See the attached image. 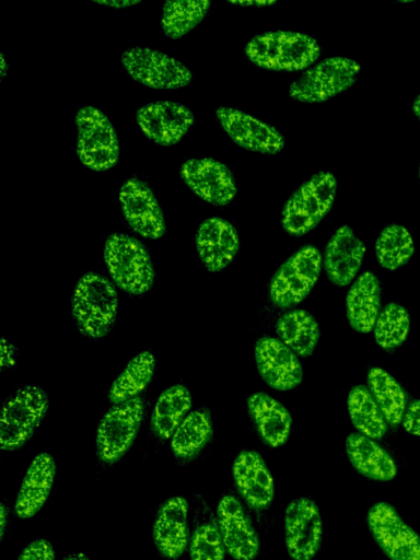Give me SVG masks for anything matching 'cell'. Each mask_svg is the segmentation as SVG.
<instances>
[{
	"mask_svg": "<svg viewBox=\"0 0 420 560\" xmlns=\"http://www.w3.org/2000/svg\"><path fill=\"white\" fill-rule=\"evenodd\" d=\"M72 316L82 335L105 336L115 323L118 296L113 283L100 272L83 275L71 299Z\"/></svg>",
	"mask_w": 420,
	"mask_h": 560,
	"instance_id": "1",
	"label": "cell"
},
{
	"mask_svg": "<svg viewBox=\"0 0 420 560\" xmlns=\"http://www.w3.org/2000/svg\"><path fill=\"white\" fill-rule=\"evenodd\" d=\"M244 52L255 65L281 71H293L308 67L317 60L320 48L310 35L277 31L254 36Z\"/></svg>",
	"mask_w": 420,
	"mask_h": 560,
	"instance_id": "2",
	"label": "cell"
},
{
	"mask_svg": "<svg viewBox=\"0 0 420 560\" xmlns=\"http://www.w3.org/2000/svg\"><path fill=\"white\" fill-rule=\"evenodd\" d=\"M103 257L113 281L125 292L141 295L152 288L154 267L147 248L137 238L122 233L110 234Z\"/></svg>",
	"mask_w": 420,
	"mask_h": 560,
	"instance_id": "3",
	"label": "cell"
},
{
	"mask_svg": "<svg viewBox=\"0 0 420 560\" xmlns=\"http://www.w3.org/2000/svg\"><path fill=\"white\" fill-rule=\"evenodd\" d=\"M337 191L336 177L319 172L288 198L282 211V226L291 235L301 236L313 230L330 210Z\"/></svg>",
	"mask_w": 420,
	"mask_h": 560,
	"instance_id": "4",
	"label": "cell"
},
{
	"mask_svg": "<svg viewBox=\"0 0 420 560\" xmlns=\"http://www.w3.org/2000/svg\"><path fill=\"white\" fill-rule=\"evenodd\" d=\"M49 400L37 385L15 389L2 404L0 416V444L2 451L23 446L44 419Z\"/></svg>",
	"mask_w": 420,
	"mask_h": 560,
	"instance_id": "5",
	"label": "cell"
},
{
	"mask_svg": "<svg viewBox=\"0 0 420 560\" xmlns=\"http://www.w3.org/2000/svg\"><path fill=\"white\" fill-rule=\"evenodd\" d=\"M77 153L93 171L113 167L119 158V143L114 126L98 108L85 105L75 114Z\"/></svg>",
	"mask_w": 420,
	"mask_h": 560,
	"instance_id": "6",
	"label": "cell"
},
{
	"mask_svg": "<svg viewBox=\"0 0 420 560\" xmlns=\"http://www.w3.org/2000/svg\"><path fill=\"white\" fill-rule=\"evenodd\" d=\"M359 74L357 61L347 57L326 58L291 84L290 95L298 102L320 103L351 88Z\"/></svg>",
	"mask_w": 420,
	"mask_h": 560,
	"instance_id": "7",
	"label": "cell"
},
{
	"mask_svg": "<svg viewBox=\"0 0 420 560\" xmlns=\"http://www.w3.org/2000/svg\"><path fill=\"white\" fill-rule=\"evenodd\" d=\"M322 266L318 249L307 245L289 257L276 271L269 283V299L285 308L303 301L315 285Z\"/></svg>",
	"mask_w": 420,
	"mask_h": 560,
	"instance_id": "8",
	"label": "cell"
},
{
	"mask_svg": "<svg viewBox=\"0 0 420 560\" xmlns=\"http://www.w3.org/2000/svg\"><path fill=\"white\" fill-rule=\"evenodd\" d=\"M120 61L133 80L149 88L172 90L192 82V73L183 62L149 47H130Z\"/></svg>",
	"mask_w": 420,
	"mask_h": 560,
	"instance_id": "9",
	"label": "cell"
},
{
	"mask_svg": "<svg viewBox=\"0 0 420 560\" xmlns=\"http://www.w3.org/2000/svg\"><path fill=\"white\" fill-rule=\"evenodd\" d=\"M144 415V405L136 398L113 405L102 417L96 431L97 454L102 462L116 463L131 446Z\"/></svg>",
	"mask_w": 420,
	"mask_h": 560,
	"instance_id": "10",
	"label": "cell"
},
{
	"mask_svg": "<svg viewBox=\"0 0 420 560\" xmlns=\"http://www.w3.org/2000/svg\"><path fill=\"white\" fill-rule=\"evenodd\" d=\"M370 530L390 560H420V536L386 502H377L368 513Z\"/></svg>",
	"mask_w": 420,
	"mask_h": 560,
	"instance_id": "11",
	"label": "cell"
},
{
	"mask_svg": "<svg viewBox=\"0 0 420 560\" xmlns=\"http://www.w3.org/2000/svg\"><path fill=\"white\" fill-rule=\"evenodd\" d=\"M284 533L291 558L312 560L318 551L323 535L322 517L315 502L305 497L291 501L284 513Z\"/></svg>",
	"mask_w": 420,
	"mask_h": 560,
	"instance_id": "12",
	"label": "cell"
},
{
	"mask_svg": "<svg viewBox=\"0 0 420 560\" xmlns=\"http://www.w3.org/2000/svg\"><path fill=\"white\" fill-rule=\"evenodd\" d=\"M119 202L127 223L136 233L152 240L164 235L163 212L145 182L136 176L125 180L119 190Z\"/></svg>",
	"mask_w": 420,
	"mask_h": 560,
	"instance_id": "13",
	"label": "cell"
},
{
	"mask_svg": "<svg viewBox=\"0 0 420 560\" xmlns=\"http://www.w3.org/2000/svg\"><path fill=\"white\" fill-rule=\"evenodd\" d=\"M215 117L225 133L240 147L264 154H278L284 138L275 127L240 109L222 106Z\"/></svg>",
	"mask_w": 420,
	"mask_h": 560,
	"instance_id": "14",
	"label": "cell"
},
{
	"mask_svg": "<svg viewBox=\"0 0 420 560\" xmlns=\"http://www.w3.org/2000/svg\"><path fill=\"white\" fill-rule=\"evenodd\" d=\"M179 173L184 183L211 205L226 206L236 194L232 172L211 158L188 159L180 165Z\"/></svg>",
	"mask_w": 420,
	"mask_h": 560,
	"instance_id": "15",
	"label": "cell"
},
{
	"mask_svg": "<svg viewBox=\"0 0 420 560\" xmlns=\"http://www.w3.org/2000/svg\"><path fill=\"white\" fill-rule=\"evenodd\" d=\"M136 117L143 133L161 145L177 143L194 124L190 109L173 101L149 103L137 110Z\"/></svg>",
	"mask_w": 420,
	"mask_h": 560,
	"instance_id": "16",
	"label": "cell"
},
{
	"mask_svg": "<svg viewBox=\"0 0 420 560\" xmlns=\"http://www.w3.org/2000/svg\"><path fill=\"white\" fill-rule=\"evenodd\" d=\"M255 358L259 375L270 387L289 390L302 382L303 369L296 354L280 340L258 339Z\"/></svg>",
	"mask_w": 420,
	"mask_h": 560,
	"instance_id": "17",
	"label": "cell"
},
{
	"mask_svg": "<svg viewBox=\"0 0 420 560\" xmlns=\"http://www.w3.org/2000/svg\"><path fill=\"white\" fill-rule=\"evenodd\" d=\"M217 512L228 552L236 560H253L259 549V539L240 501L225 495L219 502Z\"/></svg>",
	"mask_w": 420,
	"mask_h": 560,
	"instance_id": "18",
	"label": "cell"
},
{
	"mask_svg": "<svg viewBox=\"0 0 420 560\" xmlns=\"http://www.w3.org/2000/svg\"><path fill=\"white\" fill-rule=\"evenodd\" d=\"M238 247V234L224 219L208 218L197 230V253L209 271L218 272L224 269L237 254Z\"/></svg>",
	"mask_w": 420,
	"mask_h": 560,
	"instance_id": "19",
	"label": "cell"
},
{
	"mask_svg": "<svg viewBox=\"0 0 420 560\" xmlns=\"http://www.w3.org/2000/svg\"><path fill=\"white\" fill-rule=\"evenodd\" d=\"M232 471L235 486L249 506L256 510L269 506L275 492L273 479L259 453L241 452Z\"/></svg>",
	"mask_w": 420,
	"mask_h": 560,
	"instance_id": "20",
	"label": "cell"
},
{
	"mask_svg": "<svg viewBox=\"0 0 420 560\" xmlns=\"http://www.w3.org/2000/svg\"><path fill=\"white\" fill-rule=\"evenodd\" d=\"M365 254L364 244L348 225L340 226L326 245L324 266L337 287L349 284L357 276Z\"/></svg>",
	"mask_w": 420,
	"mask_h": 560,
	"instance_id": "21",
	"label": "cell"
},
{
	"mask_svg": "<svg viewBox=\"0 0 420 560\" xmlns=\"http://www.w3.org/2000/svg\"><path fill=\"white\" fill-rule=\"evenodd\" d=\"M188 504L183 497L168 499L156 513L153 539L160 553L177 559L188 544Z\"/></svg>",
	"mask_w": 420,
	"mask_h": 560,
	"instance_id": "22",
	"label": "cell"
},
{
	"mask_svg": "<svg viewBox=\"0 0 420 560\" xmlns=\"http://www.w3.org/2000/svg\"><path fill=\"white\" fill-rule=\"evenodd\" d=\"M56 476L55 459L39 453L31 462L18 492L14 512L21 518L34 516L47 501Z\"/></svg>",
	"mask_w": 420,
	"mask_h": 560,
	"instance_id": "23",
	"label": "cell"
},
{
	"mask_svg": "<svg viewBox=\"0 0 420 560\" xmlns=\"http://www.w3.org/2000/svg\"><path fill=\"white\" fill-rule=\"evenodd\" d=\"M381 308V284L377 277L366 271L350 287L346 298V312L350 326L359 332L374 328Z\"/></svg>",
	"mask_w": 420,
	"mask_h": 560,
	"instance_id": "24",
	"label": "cell"
},
{
	"mask_svg": "<svg viewBox=\"0 0 420 560\" xmlns=\"http://www.w3.org/2000/svg\"><path fill=\"white\" fill-rule=\"evenodd\" d=\"M247 408L266 444L277 447L287 441L292 420L282 404L266 393H255L247 398Z\"/></svg>",
	"mask_w": 420,
	"mask_h": 560,
	"instance_id": "25",
	"label": "cell"
},
{
	"mask_svg": "<svg viewBox=\"0 0 420 560\" xmlns=\"http://www.w3.org/2000/svg\"><path fill=\"white\" fill-rule=\"evenodd\" d=\"M346 451L352 466L363 476L377 480H392L397 475L393 457L370 438L351 433L346 439Z\"/></svg>",
	"mask_w": 420,
	"mask_h": 560,
	"instance_id": "26",
	"label": "cell"
},
{
	"mask_svg": "<svg viewBox=\"0 0 420 560\" xmlns=\"http://www.w3.org/2000/svg\"><path fill=\"white\" fill-rule=\"evenodd\" d=\"M191 405L192 397L186 386L175 384L164 389L153 408L151 418L153 433L162 440L172 438Z\"/></svg>",
	"mask_w": 420,
	"mask_h": 560,
	"instance_id": "27",
	"label": "cell"
},
{
	"mask_svg": "<svg viewBox=\"0 0 420 560\" xmlns=\"http://www.w3.org/2000/svg\"><path fill=\"white\" fill-rule=\"evenodd\" d=\"M280 341L300 357L313 353L319 339V327L306 311L294 310L284 313L276 324Z\"/></svg>",
	"mask_w": 420,
	"mask_h": 560,
	"instance_id": "28",
	"label": "cell"
},
{
	"mask_svg": "<svg viewBox=\"0 0 420 560\" xmlns=\"http://www.w3.org/2000/svg\"><path fill=\"white\" fill-rule=\"evenodd\" d=\"M155 371V357L144 350L136 354L113 382L108 398L116 405L138 397L149 385Z\"/></svg>",
	"mask_w": 420,
	"mask_h": 560,
	"instance_id": "29",
	"label": "cell"
},
{
	"mask_svg": "<svg viewBox=\"0 0 420 560\" xmlns=\"http://www.w3.org/2000/svg\"><path fill=\"white\" fill-rule=\"evenodd\" d=\"M212 436V421L206 410L188 413L171 438V447L176 457L189 459L195 457Z\"/></svg>",
	"mask_w": 420,
	"mask_h": 560,
	"instance_id": "30",
	"label": "cell"
},
{
	"mask_svg": "<svg viewBox=\"0 0 420 560\" xmlns=\"http://www.w3.org/2000/svg\"><path fill=\"white\" fill-rule=\"evenodd\" d=\"M370 392L386 422L398 425L406 410V394L399 383L386 371L373 368L369 371Z\"/></svg>",
	"mask_w": 420,
	"mask_h": 560,
	"instance_id": "31",
	"label": "cell"
},
{
	"mask_svg": "<svg viewBox=\"0 0 420 560\" xmlns=\"http://www.w3.org/2000/svg\"><path fill=\"white\" fill-rule=\"evenodd\" d=\"M348 412L353 425L370 439H381L387 431L386 420L371 392L363 385L348 395Z\"/></svg>",
	"mask_w": 420,
	"mask_h": 560,
	"instance_id": "32",
	"label": "cell"
},
{
	"mask_svg": "<svg viewBox=\"0 0 420 560\" xmlns=\"http://www.w3.org/2000/svg\"><path fill=\"white\" fill-rule=\"evenodd\" d=\"M210 1H166L162 8L161 27L171 38H179L196 27L207 15Z\"/></svg>",
	"mask_w": 420,
	"mask_h": 560,
	"instance_id": "33",
	"label": "cell"
},
{
	"mask_svg": "<svg viewBox=\"0 0 420 560\" xmlns=\"http://www.w3.org/2000/svg\"><path fill=\"white\" fill-rule=\"evenodd\" d=\"M415 252L409 231L399 224L385 226L375 241L378 264L387 270H396L408 262Z\"/></svg>",
	"mask_w": 420,
	"mask_h": 560,
	"instance_id": "34",
	"label": "cell"
},
{
	"mask_svg": "<svg viewBox=\"0 0 420 560\" xmlns=\"http://www.w3.org/2000/svg\"><path fill=\"white\" fill-rule=\"evenodd\" d=\"M410 326L409 313L395 302L388 303L380 312L374 325V337L385 350L399 347L407 338Z\"/></svg>",
	"mask_w": 420,
	"mask_h": 560,
	"instance_id": "35",
	"label": "cell"
},
{
	"mask_svg": "<svg viewBox=\"0 0 420 560\" xmlns=\"http://www.w3.org/2000/svg\"><path fill=\"white\" fill-rule=\"evenodd\" d=\"M225 546L214 522H207L196 528L190 540L191 560H223Z\"/></svg>",
	"mask_w": 420,
	"mask_h": 560,
	"instance_id": "36",
	"label": "cell"
},
{
	"mask_svg": "<svg viewBox=\"0 0 420 560\" xmlns=\"http://www.w3.org/2000/svg\"><path fill=\"white\" fill-rule=\"evenodd\" d=\"M18 560H55V550L48 540L37 538L25 546Z\"/></svg>",
	"mask_w": 420,
	"mask_h": 560,
	"instance_id": "37",
	"label": "cell"
},
{
	"mask_svg": "<svg viewBox=\"0 0 420 560\" xmlns=\"http://www.w3.org/2000/svg\"><path fill=\"white\" fill-rule=\"evenodd\" d=\"M402 425L408 433L420 436V399L409 404L402 417Z\"/></svg>",
	"mask_w": 420,
	"mask_h": 560,
	"instance_id": "38",
	"label": "cell"
},
{
	"mask_svg": "<svg viewBox=\"0 0 420 560\" xmlns=\"http://www.w3.org/2000/svg\"><path fill=\"white\" fill-rule=\"evenodd\" d=\"M95 2L98 4L113 7V8H117V9L128 8V7H132L135 4L140 3V1H136V0H105V1L100 0V1H95Z\"/></svg>",
	"mask_w": 420,
	"mask_h": 560,
	"instance_id": "39",
	"label": "cell"
},
{
	"mask_svg": "<svg viewBox=\"0 0 420 560\" xmlns=\"http://www.w3.org/2000/svg\"><path fill=\"white\" fill-rule=\"evenodd\" d=\"M1 525H0V535H1V541L4 539V533L7 527V509L3 504H1Z\"/></svg>",
	"mask_w": 420,
	"mask_h": 560,
	"instance_id": "40",
	"label": "cell"
},
{
	"mask_svg": "<svg viewBox=\"0 0 420 560\" xmlns=\"http://www.w3.org/2000/svg\"><path fill=\"white\" fill-rule=\"evenodd\" d=\"M8 70H9V66H8L7 61H5V58H4L3 54H1L0 55V74H1V79L2 80L7 75Z\"/></svg>",
	"mask_w": 420,
	"mask_h": 560,
	"instance_id": "41",
	"label": "cell"
},
{
	"mask_svg": "<svg viewBox=\"0 0 420 560\" xmlns=\"http://www.w3.org/2000/svg\"><path fill=\"white\" fill-rule=\"evenodd\" d=\"M62 560H90L89 557L82 552H74L66 556Z\"/></svg>",
	"mask_w": 420,
	"mask_h": 560,
	"instance_id": "42",
	"label": "cell"
},
{
	"mask_svg": "<svg viewBox=\"0 0 420 560\" xmlns=\"http://www.w3.org/2000/svg\"><path fill=\"white\" fill-rule=\"evenodd\" d=\"M412 112L415 116L420 119V94L416 97L412 104Z\"/></svg>",
	"mask_w": 420,
	"mask_h": 560,
	"instance_id": "43",
	"label": "cell"
},
{
	"mask_svg": "<svg viewBox=\"0 0 420 560\" xmlns=\"http://www.w3.org/2000/svg\"><path fill=\"white\" fill-rule=\"evenodd\" d=\"M418 178H419V183H420V163H419V170H418Z\"/></svg>",
	"mask_w": 420,
	"mask_h": 560,
	"instance_id": "44",
	"label": "cell"
}]
</instances>
